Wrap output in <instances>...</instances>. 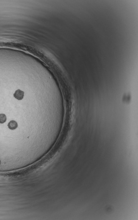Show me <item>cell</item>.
<instances>
[{
  "instance_id": "1",
  "label": "cell",
  "mask_w": 138,
  "mask_h": 220,
  "mask_svg": "<svg viewBox=\"0 0 138 220\" xmlns=\"http://www.w3.org/2000/svg\"><path fill=\"white\" fill-rule=\"evenodd\" d=\"M24 93L20 90H18L16 91L14 95V96L18 100H21L24 98Z\"/></svg>"
},
{
  "instance_id": "2",
  "label": "cell",
  "mask_w": 138,
  "mask_h": 220,
  "mask_svg": "<svg viewBox=\"0 0 138 220\" xmlns=\"http://www.w3.org/2000/svg\"><path fill=\"white\" fill-rule=\"evenodd\" d=\"M8 126L9 129L11 130H14L17 128L18 124V123L16 121L12 120L8 123Z\"/></svg>"
},
{
  "instance_id": "3",
  "label": "cell",
  "mask_w": 138,
  "mask_h": 220,
  "mask_svg": "<svg viewBox=\"0 0 138 220\" xmlns=\"http://www.w3.org/2000/svg\"><path fill=\"white\" fill-rule=\"evenodd\" d=\"M7 120V117L6 115L4 114H0V124L5 123Z\"/></svg>"
}]
</instances>
